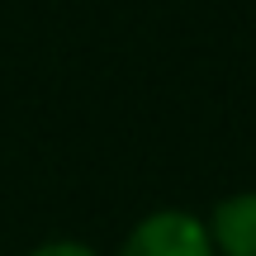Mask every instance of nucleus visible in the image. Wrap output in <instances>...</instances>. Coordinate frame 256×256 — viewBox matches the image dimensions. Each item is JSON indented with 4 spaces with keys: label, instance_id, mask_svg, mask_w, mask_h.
<instances>
[{
    "label": "nucleus",
    "instance_id": "obj_1",
    "mask_svg": "<svg viewBox=\"0 0 256 256\" xmlns=\"http://www.w3.org/2000/svg\"><path fill=\"white\" fill-rule=\"evenodd\" d=\"M119 256H218L209 223L185 209H156L124 238Z\"/></svg>",
    "mask_w": 256,
    "mask_h": 256
},
{
    "label": "nucleus",
    "instance_id": "obj_3",
    "mask_svg": "<svg viewBox=\"0 0 256 256\" xmlns=\"http://www.w3.org/2000/svg\"><path fill=\"white\" fill-rule=\"evenodd\" d=\"M28 256H95L86 242H72V238H62V242H43V247H34Z\"/></svg>",
    "mask_w": 256,
    "mask_h": 256
},
{
    "label": "nucleus",
    "instance_id": "obj_2",
    "mask_svg": "<svg viewBox=\"0 0 256 256\" xmlns=\"http://www.w3.org/2000/svg\"><path fill=\"white\" fill-rule=\"evenodd\" d=\"M209 238L218 256H256V190L218 200L209 218Z\"/></svg>",
    "mask_w": 256,
    "mask_h": 256
}]
</instances>
